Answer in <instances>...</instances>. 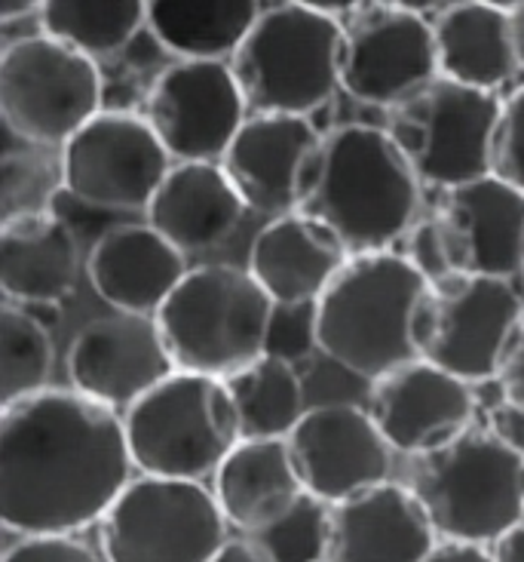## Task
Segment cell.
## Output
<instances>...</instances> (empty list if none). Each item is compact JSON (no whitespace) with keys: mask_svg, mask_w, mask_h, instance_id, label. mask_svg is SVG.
<instances>
[{"mask_svg":"<svg viewBox=\"0 0 524 562\" xmlns=\"http://www.w3.org/2000/svg\"><path fill=\"white\" fill-rule=\"evenodd\" d=\"M491 434H494L497 440H503L506 446H512L515 452H522L524 456V409L522 406H515L510 400H503V406H497L491 412V427H488Z\"/></svg>","mask_w":524,"mask_h":562,"instance_id":"obj_37","label":"cell"},{"mask_svg":"<svg viewBox=\"0 0 524 562\" xmlns=\"http://www.w3.org/2000/svg\"><path fill=\"white\" fill-rule=\"evenodd\" d=\"M481 3H491L497 10H506V13H515L519 7H524V0H481Z\"/></svg>","mask_w":524,"mask_h":562,"instance_id":"obj_45","label":"cell"},{"mask_svg":"<svg viewBox=\"0 0 524 562\" xmlns=\"http://www.w3.org/2000/svg\"><path fill=\"white\" fill-rule=\"evenodd\" d=\"M126 425L105 403L44 387L0 415V519L19 535H75L133 483Z\"/></svg>","mask_w":524,"mask_h":562,"instance_id":"obj_1","label":"cell"},{"mask_svg":"<svg viewBox=\"0 0 524 562\" xmlns=\"http://www.w3.org/2000/svg\"><path fill=\"white\" fill-rule=\"evenodd\" d=\"M368 412L396 452L426 456L472 427V384L426 360H408L372 381Z\"/></svg>","mask_w":524,"mask_h":562,"instance_id":"obj_18","label":"cell"},{"mask_svg":"<svg viewBox=\"0 0 524 562\" xmlns=\"http://www.w3.org/2000/svg\"><path fill=\"white\" fill-rule=\"evenodd\" d=\"M405 259L411 261L430 283L442 280V277H451L448 256H445V246H442V237H438V228H435L433 218H423V222H418L414 228L408 231V252H405Z\"/></svg>","mask_w":524,"mask_h":562,"instance_id":"obj_35","label":"cell"},{"mask_svg":"<svg viewBox=\"0 0 524 562\" xmlns=\"http://www.w3.org/2000/svg\"><path fill=\"white\" fill-rule=\"evenodd\" d=\"M3 562H102L75 535H25Z\"/></svg>","mask_w":524,"mask_h":562,"instance_id":"obj_34","label":"cell"},{"mask_svg":"<svg viewBox=\"0 0 524 562\" xmlns=\"http://www.w3.org/2000/svg\"><path fill=\"white\" fill-rule=\"evenodd\" d=\"M288 3H298L304 10H314V13L331 15V19H341V15H353L360 10L365 0H288Z\"/></svg>","mask_w":524,"mask_h":562,"instance_id":"obj_41","label":"cell"},{"mask_svg":"<svg viewBox=\"0 0 524 562\" xmlns=\"http://www.w3.org/2000/svg\"><path fill=\"white\" fill-rule=\"evenodd\" d=\"M298 210L329 225L350 256L390 249L418 225L420 179L387 130L346 123L319 138Z\"/></svg>","mask_w":524,"mask_h":562,"instance_id":"obj_2","label":"cell"},{"mask_svg":"<svg viewBox=\"0 0 524 562\" xmlns=\"http://www.w3.org/2000/svg\"><path fill=\"white\" fill-rule=\"evenodd\" d=\"M494 172L524 191V87L503 102L494 142Z\"/></svg>","mask_w":524,"mask_h":562,"instance_id":"obj_33","label":"cell"},{"mask_svg":"<svg viewBox=\"0 0 524 562\" xmlns=\"http://www.w3.org/2000/svg\"><path fill=\"white\" fill-rule=\"evenodd\" d=\"M242 440H285L304 418V387L292 360L261 353L225 379Z\"/></svg>","mask_w":524,"mask_h":562,"instance_id":"obj_28","label":"cell"},{"mask_svg":"<svg viewBox=\"0 0 524 562\" xmlns=\"http://www.w3.org/2000/svg\"><path fill=\"white\" fill-rule=\"evenodd\" d=\"M77 280V240L53 213L7 218L0 231V286L10 302L59 304Z\"/></svg>","mask_w":524,"mask_h":562,"instance_id":"obj_25","label":"cell"},{"mask_svg":"<svg viewBox=\"0 0 524 562\" xmlns=\"http://www.w3.org/2000/svg\"><path fill=\"white\" fill-rule=\"evenodd\" d=\"M126 440L135 468L148 476H215L242 440L225 379L175 369L126 409Z\"/></svg>","mask_w":524,"mask_h":562,"instance_id":"obj_5","label":"cell"},{"mask_svg":"<svg viewBox=\"0 0 524 562\" xmlns=\"http://www.w3.org/2000/svg\"><path fill=\"white\" fill-rule=\"evenodd\" d=\"M107 562H212L227 544L215 492L196 480H133L99 519Z\"/></svg>","mask_w":524,"mask_h":562,"instance_id":"obj_10","label":"cell"},{"mask_svg":"<svg viewBox=\"0 0 524 562\" xmlns=\"http://www.w3.org/2000/svg\"><path fill=\"white\" fill-rule=\"evenodd\" d=\"M255 541L276 562H329L331 504L307 492L288 517L255 535Z\"/></svg>","mask_w":524,"mask_h":562,"instance_id":"obj_31","label":"cell"},{"mask_svg":"<svg viewBox=\"0 0 524 562\" xmlns=\"http://www.w3.org/2000/svg\"><path fill=\"white\" fill-rule=\"evenodd\" d=\"M411 488L442 538L494 544L524 517V456L491 430L469 427L418 456Z\"/></svg>","mask_w":524,"mask_h":562,"instance_id":"obj_7","label":"cell"},{"mask_svg":"<svg viewBox=\"0 0 524 562\" xmlns=\"http://www.w3.org/2000/svg\"><path fill=\"white\" fill-rule=\"evenodd\" d=\"M423 562H494V553L488 544H476V541H438L433 553Z\"/></svg>","mask_w":524,"mask_h":562,"instance_id":"obj_38","label":"cell"},{"mask_svg":"<svg viewBox=\"0 0 524 562\" xmlns=\"http://www.w3.org/2000/svg\"><path fill=\"white\" fill-rule=\"evenodd\" d=\"M319 138L314 123L300 114H252L230 142L221 167L249 210L295 213Z\"/></svg>","mask_w":524,"mask_h":562,"instance_id":"obj_19","label":"cell"},{"mask_svg":"<svg viewBox=\"0 0 524 562\" xmlns=\"http://www.w3.org/2000/svg\"><path fill=\"white\" fill-rule=\"evenodd\" d=\"M430 280L392 252H353L314 304L316 348L346 372L377 381L418 357L414 314Z\"/></svg>","mask_w":524,"mask_h":562,"instance_id":"obj_3","label":"cell"},{"mask_svg":"<svg viewBox=\"0 0 524 562\" xmlns=\"http://www.w3.org/2000/svg\"><path fill=\"white\" fill-rule=\"evenodd\" d=\"M438 75L466 87L497 92L522 71L515 19L481 0H460L435 19Z\"/></svg>","mask_w":524,"mask_h":562,"instance_id":"obj_26","label":"cell"},{"mask_svg":"<svg viewBox=\"0 0 524 562\" xmlns=\"http://www.w3.org/2000/svg\"><path fill=\"white\" fill-rule=\"evenodd\" d=\"M285 442L304 488L326 504H341L390 480L392 446L372 412L353 403L307 409Z\"/></svg>","mask_w":524,"mask_h":562,"instance_id":"obj_15","label":"cell"},{"mask_svg":"<svg viewBox=\"0 0 524 562\" xmlns=\"http://www.w3.org/2000/svg\"><path fill=\"white\" fill-rule=\"evenodd\" d=\"M344 25L331 15L283 3L258 15L230 68L255 114H300L326 105L341 87Z\"/></svg>","mask_w":524,"mask_h":562,"instance_id":"obj_6","label":"cell"},{"mask_svg":"<svg viewBox=\"0 0 524 562\" xmlns=\"http://www.w3.org/2000/svg\"><path fill=\"white\" fill-rule=\"evenodd\" d=\"M522 274H524V265H522Z\"/></svg>","mask_w":524,"mask_h":562,"instance_id":"obj_46","label":"cell"},{"mask_svg":"<svg viewBox=\"0 0 524 562\" xmlns=\"http://www.w3.org/2000/svg\"><path fill=\"white\" fill-rule=\"evenodd\" d=\"M41 7H44V0H0V15L7 22H13V19H25L31 13H41Z\"/></svg>","mask_w":524,"mask_h":562,"instance_id":"obj_42","label":"cell"},{"mask_svg":"<svg viewBox=\"0 0 524 562\" xmlns=\"http://www.w3.org/2000/svg\"><path fill=\"white\" fill-rule=\"evenodd\" d=\"M522 314V295L503 277H442L418 304L414 348L420 360L469 384L497 381Z\"/></svg>","mask_w":524,"mask_h":562,"instance_id":"obj_11","label":"cell"},{"mask_svg":"<svg viewBox=\"0 0 524 562\" xmlns=\"http://www.w3.org/2000/svg\"><path fill=\"white\" fill-rule=\"evenodd\" d=\"M273 314L276 302L252 271L203 265L184 274L153 317L179 369L227 379L267 353Z\"/></svg>","mask_w":524,"mask_h":562,"instance_id":"obj_4","label":"cell"},{"mask_svg":"<svg viewBox=\"0 0 524 562\" xmlns=\"http://www.w3.org/2000/svg\"><path fill=\"white\" fill-rule=\"evenodd\" d=\"M497 381H500L503 400H510V403L524 409V314L519 319V326H515V333H512L503 366L497 372Z\"/></svg>","mask_w":524,"mask_h":562,"instance_id":"obj_36","label":"cell"},{"mask_svg":"<svg viewBox=\"0 0 524 562\" xmlns=\"http://www.w3.org/2000/svg\"><path fill=\"white\" fill-rule=\"evenodd\" d=\"M212 562H276L267 550L258 544L255 538H240V541H227L225 548L218 550Z\"/></svg>","mask_w":524,"mask_h":562,"instance_id":"obj_39","label":"cell"},{"mask_svg":"<svg viewBox=\"0 0 524 562\" xmlns=\"http://www.w3.org/2000/svg\"><path fill=\"white\" fill-rule=\"evenodd\" d=\"M215 498L227 526L246 538L273 529L307 495L285 440H240L215 471Z\"/></svg>","mask_w":524,"mask_h":562,"instance_id":"obj_24","label":"cell"},{"mask_svg":"<svg viewBox=\"0 0 524 562\" xmlns=\"http://www.w3.org/2000/svg\"><path fill=\"white\" fill-rule=\"evenodd\" d=\"M240 80L225 59H181L153 80L145 117L172 160H218L246 117Z\"/></svg>","mask_w":524,"mask_h":562,"instance_id":"obj_13","label":"cell"},{"mask_svg":"<svg viewBox=\"0 0 524 562\" xmlns=\"http://www.w3.org/2000/svg\"><path fill=\"white\" fill-rule=\"evenodd\" d=\"M87 274L95 295L121 314H157L175 292L187 265L184 252L153 225H126L99 237Z\"/></svg>","mask_w":524,"mask_h":562,"instance_id":"obj_22","label":"cell"},{"mask_svg":"<svg viewBox=\"0 0 524 562\" xmlns=\"http://www.w3.org/2000/svg\"><path fill=\"white\" fill-rule=\"evenodd\" d=\"M494 562H524V517L494 541Z\"/></svg>","mask_w":524,"mask_h":562,"instance_id":"obj_40","label":"cell"},{"mask_svg":"<svg viewBox=\"0 0 524 562\" xmlns=\"http://www.w3.org/2000/svg\"><path fill=\"white\" fill-rule=\"evenodd\" d=\"M175 369L157 317L150 314L117 311L114 317L92 319L68 350L75 391L111 409H129Z\"/></svg>","mask_w":524,"mask_h":562,"instance_id":"obj_17","label":"cell"},{"mask_svg":"<svg viewBox=\"0 0 524 562\" xmlns=\"http://www.w3.org/2000/svg\"><path fill=\"white\" fill-rule=\"evenodd\" d=\"M246 210V200L218 160H187L169 169L145 213L148 225L181 252H203L225 244Z\"/></svg>","mask_w":524,"mask_h":562,"instance_id":"obj_23","label":"cell"},{"mask_svg":"<svg viewBox=\"0 0 524 562\" xmlns=\"http://www.w3.org/2000/svg\"><path fill=\"white\" fill-rule=\"evenodd\" d=\"M438 77L435 31L423 13L362 3L344 29L341 87L365 105L392 108Z\"/></svg>","mask_w":524,"mask_h":562,"instance_id":"obj_14","label":"cell"},{"mask_svg":"<svg viewBox=\"0 0 524 562\" xmlns=\"http://www.w3.org/2000/svg\"><path fill=\"white\" fill-rule=\"evenodd\" d=\"M512 19H515V44H519V61H522L524 71V7H519V10L512 13Z\"/></svg>","mask_w":524,"mask_h":562,"instance_id":"obj_44","label":"cell"},{"mask_svg":"<svg viewBox=\"0 0 524 562\" xmlns=\"http://www.w3.org/2000/svg\"><path fill=\"white\" fill-rule=\"evenodd\" d=\"M435 544L438 532L411 486L387 480L331 504L329 562H423Z\"/></svg>","mask_w":524,"mask_h":562,"instance_id":"obj_20","label":"cell"},{"mask_svg":"<svg viewBox=\"0 0 524 562\" xmlns=\"http://www.w3.org/2000/svg\"><path fill=\"white\" fill-rule=\"evenodd\" d=\"M148 22V0H44V34L92 59L111 56Z\"/></svg>","mask_w":524,"mask_h":562,"instance_id":"obj_29","label":"cell"},{"mask_svg":"<svg viewBox=\"0 0 524 562\" xmlns=\"http://www.w3.org/2000/svg\"><path fill=\"white\" fill-rule=\"evenodd\" d=\"M350 259L344 240L314 215L285 213L258 231L249 271L283 307L316 304Z\"/></svg>","mask_w":524,"mask_h":562,"instance_id":"obj_21","label":"cell"},{"mask_svg":"<svg viewBox=\"0 0 524 562\" xmlns=\"http://www.w3.org/2000/svg\"><path fill=\"white\" fill-rule=\"evenodd\" d=\"M65 188L61 157L53 160L41 151H10L3 157L0 206L3 222L31 213H49V203Z\"/></svg>","mask_w":524,"mask_h":562,"instance_id":"obj_32","label":"cell"},{"mask_svg":"<svg viewBox=\"0 0 524 562\" xmlns=\"http://www.w3.org/2000/svg\"><path fill=\"white\" fill-rule=\"evenodd\" d=\"M53 338L41 319L13 302L0 311V403L44 391L53 372Z\"/></svg>","mask_w":524,"mask_h":562,"instance_id":"obj_30","label":"cell"},{"mask_svg":"<svg viewBox=\"0 0 524 562\" xmlns=\"http://www.w3.org/2000/svg\"><path fill=\"white\" fill-rule=\"evenodd\" d=\"M503 102L491 90L435 77L390 108L387 133L420 184L457 188L494 172Z\"/></svg>","mask_w":524,"mask_h":562,"instance_id":"obj_8","label":"cell"},{"mask_svg":"<svg viewBox=\"0 0 524 562\" xmlns=\"http://www.w3.org/2000/svg\"><path fill=\"white\" fill-rule=\"evenodd\" d=\"M380 3H390V7H399V10H411V13H426V10L442 7L445 0H380Z\"/></svg>","mask_w":524,"mask_h":562,"instance_id":"obj_43","label":"cell"},{"mask_svg":"<svg viewBox=\"0 0 524 562\" xmlns=\"http://www.w3.org/2000/svg\"><path fill=\"white\" fill-rule=\"evenodd\" d=\"M261 15V0H148V29L181 59H227Z\"/></svg>","mask_w":524,"mask_h":562,"instance_id":"obj_27","label":"cell"},{"mask_svg":"<svg viewBox=\"0 0 524 562\" xmlns=\"http://www.w3.org/2000/svg\"><path fill=\"white\" fill-rule=\"evenodd\" d=\"M438 228L451 274L503 277L524 265V191L497 172L442 191L430 215Z\"/></svg>","mask_w":524,"mask_h":562,"instance_id":"obj_16","label":"cell"},{"mask_svg":"<svg viewBox=\"0 0 524 562\" xmlns=\"http://www.w3.org/2000/svg\"><path fill=\"white\" fill-rule=\"evenodd\" d=\"M102 111V71L92 56L34 34L3 49L0 114L22 142L65 148Z\"/></svg>","mask_w":524,"mask_h":562,"instance_id":"obj_9","label":"cell"},{"mask_svg":"<svg viewBox=\"0 0 524 562\" xmlns=\"http://www.w3.org/2000/svg\"><path fill=\"white\" fill-rule=\"evenodd\" d=\"M172 167L148 117L129 111H99L61 148L65 191L107 213H145Z\"/></svg>","mask_w":524,"mask_h":562,"instance_id":"obj_12","label":"cell"}]
</instances>
